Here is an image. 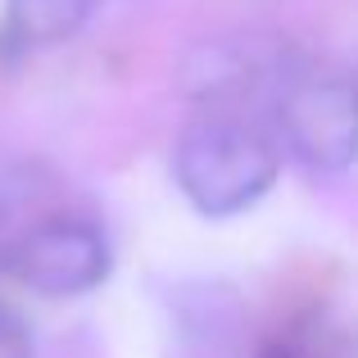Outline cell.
Segmentation results:
<instances>
[{
  "label": "cell",
  "instance_id": "3957f363",
  "mask_svg": "<svg viewBox=\"0 0 358 358\" xmlns=\"http://www.w3.org/2000/svg\"><path fill=\"white\" fill-rule=\"evenodd\" d=\"M9 272L41 295H82L109 277V241L82 218H50L14 245Z\"/></svg>",
  "mask_w": 358,
  "mask_h": 358
},
{
  "label": "cell",
  "instance_id": "5b68a950",
  "mask_svg": "<svg viewBox=\"0 0 358 358\" xmlns=\"http://www.w3.org/2000/svg\"><path fill=\"white\" fill-rule=\"evenodd\" d=\"M0 358H32V336L14 308L0 304Z\"/></svg>",
  "mask_w": 358,
  "mask_h": 358
},
{
  "label": "cell",
  "instance_id": "6da1fadb",
  "mask_svg": "<svg viewBox=\"0 0 358 358\" xmlns=\"http://www.w3.org/2000/svg\"><path fill=\"white\" fill-rule=\"evenodd\" d=\"M173 177L200 213L231 218V213L259 204L272 191L277 150L241 122L209 118L182 131L173 155Z\"/></svg>",
  "mask_w": 358,
  "mask_h": 358
},
{
  "label": "cell",
  "instance_id": "7a4b0ae2",
  "mask_svg": "<svg viewBox=\"0 0 358 358\" xmlns=\"http://www.w3.org/2000/svg\"><path fill=\"white\" fill-rule=\"evenodd\" d=\"M277 122L299 164L317 173H345L358 159V82H295L281 96Z\"/></svg>",
  "mask_w": 358,
  "mask_h": 358
},
{
  "label": "cell",
  "instance_id": "277c9868",
  "mask_svg": "<svg viewBox=\"0 0 358 358\" xmlns=\"http://www.w3.org/2000/svg\"><path fill=\"white\" fill-rule=\"evenodd\" d=\"M96 9H100V0H9V32L27 45L64 41Z\"/></svg>",
  "mask_w": 358,
  "mask_h": 358
}]
</instances>
